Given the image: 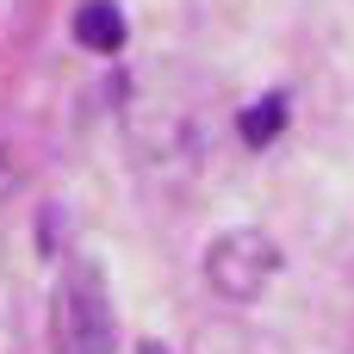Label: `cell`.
I'll use <instances>...</instances> for the list:
<instances>
[{
  "label": "cell",
  "instance_id": "obj_1",
  "mask_svg": "<svg viewBox=\"0 0 354 354\" xmlns=\"http://www.w3.org/2000/svg\"><path fill=\"white\" fill-rule=\"evenodd\" d=\"M50 342L56 354H112V299L93 261H68L56 280V311H50Z\"/></svg>",
  "mask_w": 354,
  "mask_h": 354
},
{
  "label": "cell",
  "instance_id": "obj_3",
  "mask_svg": "<svg viewBox=\"0 0 354 354\" xmlns=\"http://www.w3.org/2000/svg\"><path fill=\"white\" fill-rule=\"evenodd\" d=\"M75 44L93 50V56H112L124 44V12L112 0H81L75 6Z\"/></svg>",
  "mask_w": 354,
  "mask_h": 354
},
{
  "label": "cell",
  "instance_id": "obj_2",
  "mask_svg": "<svg viewBox=\"0 0 354 354\" xmlns=\"http://www.w3.org/2000/svg\"><path fill=\"white\" fill-rule=\"evenodd\" d=\"M280 274V249H274V236H261V230H230V236H218L212 249H205V280H212V292H224V299H236V305H249V299H261V286Z\"/></svg>",
  "mask_w": 354,
  "mask_h": 354
},
{
  "label": "cell",
  "instance_id": "obj_6",
  "mask_svg": "<svg viewBox=\"0 0 354 354\" xmlns=\"http://www.w3.org/2000/svg\"><path fill=\"white\" fill-rule=\"evenodd\" d=\"M137 354H168V348H162V342H143V348H137Z\"/></svg>",
  "mask_w": 354,
  "mask_h": 354
},
{
  "label": "cell",
  "instance_id": "obj_5",
  "mask_svg": "<svg viewBox=\"0 0 354 354\" xmlns=\"http://www.w3.org/2000/svg\"><path fill=\"white\" fill-rule=\"evenodd\" d=\"M6 180H12V168H6V149H0V193H6Z\"/></svg>",
  "mask_w": 354,
  "mask_h": 354
},
{
  "label": "cell",
  "instance_id": "obj_4",
  "mask_svg": "<svg viewBox=\"0 0 354 354\" xmlns=\"http://www.w3.org/2000/svg\"><path fill=\"white\" fill-rule=\"evenodd\" d=\"M280 124H286V100H280V93H268V100H255V106L243 112V143H249V149H261V143H274V137H280Z\"/></svg>",
  "mask_w": 354,
  "mask_h": 354
}]
</instances>
